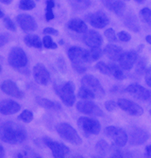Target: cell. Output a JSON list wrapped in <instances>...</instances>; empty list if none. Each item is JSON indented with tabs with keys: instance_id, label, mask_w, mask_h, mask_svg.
I'll use <instances>...</instances> for the list:
<instances>
[{
	"instance_id": "1",
	"label": "cell",
	"mask_w": 151,
	"mask_h": 158,
	"mask_svg": "<svg viewBox=\"0 0 151 158\" xmlns=\"http://www.w3.org/2000/svg\"><path fill=\"white\" fill-rule=\"evenodd\" d=\"M26 138L25 128L11 120L6 121L0 126V139L10 145H19Z\"/></svg>"
},
{
	"instance_id": "2",
	"label": "cell",
	"mask_w": 151,
	"mask_h": 158,
	"mask_svg": "<svg viewBox=\"0 0 151 158\" xmlns=\"http://www.w3.org/2000/svg\"><path fill=\"white\" fill-rule=\"evenodd\" d=\"M68 57H69L74 69L79 74L84 73L86 71L87 67L85 64L93 62L90 57L89 50L78 47H72L68 49Z\"/></svg>"
},
{
	"instance_id": "3",
	"label": "cell",
	"mask_w": 151,
	"mask_h": 158,
	"mask_svg": "<svg viewBox=\"0 0 151 158\" xmlns=\"http://www.w3.org/2000/svg\"><path fill=\"white\" fill-rule=\"evenodd\" d=\"M54 89L65 105L69 107L73 106L76 102V96L75 84L72 81H66L62 84H55Z\"/></svg>"
},
{
	"instance_id": "4",
	"label": "cell",
	"mask_w": 151,
	"mask_h": 158,
	"mask_svg": "<svg viewBox=\"0 0 151 158\" xmlns=\"http://www.w3.org/2000/svg\"><path fill=\"white\" fill-rule=\"evenodd\" d=\"M56 130L59 135L64 140L74 145H80L82 139L78 135L77 132L68 123H60L56 126Z\"/></svg>"
},
{
	"instance_id": "5",
	"label": "cell",
	"mask_w": 151,
	"mask_h": 158,
	"mask_svg": "<svg viewBox=\"0 0 151 158\" xmlns=\"http://www.w3.org/2000/svg\"><path fill=\"white\" fill-rule=\"evenodd\" d=\"M105 135L111 138L113 143L118 147L125 146L128 141L129 136L127 132L123 128L115 126H108L105 128Z\"/></svg>"
},
{
	"instance_id": "6",
	"label": "cell",
	"mask_w": 151,
	"mask_h": 158,
	"mask_svg": "<svg viewBox=\"0 0 151 158\" xmlns=\"http://www.w3.org/2000/svg\"><path fill=\"white\" fill-rule=\"evenodd\" d=\"M9 64L16 69H24L27 65V56L26 52L18 47L12 48L8 58Z\"/></svg>"
},
{
	"instance_id": "7",
	"label": "cell",
	"mask_w": 151,
	"mask_h": 158,
	"mask_svg": "<svg viewBox=\"0 0 151 158\" xmlns=\"http://www.w3.org/2000/svg\"><path fill=\"white\" fill-rule=\"evenodd\" d=\"M77 126L80 130L85 135H98L100 132V123L98 120L87 118V117H80L77 119Z\"/></svg>"
},
{
	"instance_id": "8",
	"label": "cell",
	"mask_w": 151,
	"mask_h": 158,
	"mask_svg": "<svg viewBox=\"0 0 151 158\" xmlns=\"http://www.w3.org/2000/svg\"><path fill=\"white\" fill-rule=\"evenodd\" d=\"M81 85L92 91L95 98H101L105 96V91L99 81L93 75H86L81 79Z\"/></svg>"
},
{
	"instance_id": "9",
	"label": "cell",
	"mask_w": 151,
	"mask_h": 158,
	"mask_svg": "<svg viewBox=\"0 0 151 158\" xmlns=\"http://www.w3.org/2000/svg\"><path fill=\"white\" fill-rule=\"evenodd\" d=\"M44 141H45V144L51 150L54 157L63 158V157L67 156L70 152V149L67 146H65L64 144H62V143L51 140L48 137H45Z\"/></svg>"
},
{
	"instance_id": "10",
	"label": "cell",
	"mask_w": 151,
	"mask_h": 158,
	"mask_svg": "<svg viewBox=\"0 0 151 158\" xmlns=\"http://www.w3.org/2000/svg\"><path fill=\"white\" fill-rule=\"evenodd\" d=\"M129 136V142L132 146H138L145 143L148 139V134L145 132L144 129H141L139 127H132L129 129V132L128 134Z\"/></svg>"
},
{
	"instance_id": "11",
	"label": "cell",
	"mask_w": 151,
	"mask_h": 158,
	"mask_svg": "<svg viewBox=\"0 0 151 158\" xmlns=\"http://www.w3.org/2000/svg\"><path fill=\"white\" fill-rule=\"evenodd\" d=\"M77 110L82 114H90V116L95 117H103V111L90 100H83V102H78L77 103Z\"/></svg>"
},
{
	"instance_id": "12",
	"label": "cell",
	"mask_w": 151,
	"mask_h": 158,
	"mask_svg": "<svg viewBox=\"0 0 151 158\" xmlns=\"http://www.w3.org/2000/svg\"><path fill=\"white\" fill-rule=\"evenodd\" d=\"M117 104L123 111L127 112L130 116L138 117L142 116L144 114V109L139 104L135 103L134 102H131V100L126 98H119Z\"/></svg>"
},
{
	"instance_id": "13",
	"label": "cell",
	"mask_w": 151,
	"mask_h": 158,
	"mask_svg": "<svg viewBox=\"0 0 151 158\" xmlns=\"http://www.w3.org/2000/svg\"><path fill=\"white\" fill-rule=\"evenodd\" d=\"M126 91L137 99L146 102L151 98V92L138 83H132L126 88Z\"/></svg>"
},
{
	"instance_id": "14",
	"label": "cell",
	"mask_w": 151,
	"mask_h": 158,
	"mask_svg": "<svg viewBox=\"0 0 151 158\" xmlns=\"http://www.w3.org/2000/svg\"><path fill=\"white\" fill-rule=\"evenodd\" d=\"M86 20L93 27L97 28H103L109 23V19L107 16V14L101 10L95 11L93 13H89L86 16Z\"/></svg>"
},
{
	"instance_id": "15",
	"label": "cell",
	"mask_w": 151,
	"mask_h": 158,
	"mask_svg": "<svg viewBox=\"0 0 151 158\" xmlns=\"http://www.w3.org/2000/svg\"><path fill=\"white\" fill-rule=\"evenodd\" d=\"M35 81L42 85H46L50 80V73L43 64H37L33 68Z\"/></svg>"
},
{
	"instance_id": "16",
	"label": "cell",
	"mask_w": 151,
	"mask_h": 158,
	"mask_svg": "<svg viewBox=\"0 0 151 158\" xmlns=\"http://www.w3.org/2000/svg\"><path fill=\"white\" fill-rule=\"evenodd\" d=\"M16 21L24 31H34L37 28V23L35 19L30 14H19L16 17Z\"/></svg>"
},
{
	"instance_id": "17",
	"label": "cell",
	"mask_w": 151,
	"mask_h": 158,
	"mask_svg": "<svg viewBox=\"0 0 151 158\" xmlns=\"http://www.w3.org/2000/svg\"><path fill=\"white\" fill-rule=\"evenodd\" d=\"M137 58H138V55H137L135 51L129 50V51L123 52L119 59L120 67H122V69H124V70L131 69L134 64L136 63Z\"/></svg>"
},
{
	"instance_id": "18",
	"label": "cell",
	"mask_w": 151,
	"mask_h": 158,
	"mask_svg": "<svg viewBox=\"0 0 151 158\" xmlns=\"http://www.w3.org/2000/svg\"><path fill=\"white\" fill-rule=\"evenodd\" d=\"M1 90L8 96L13 97L15 98H23L24 93L19 89L17 84L10 80L5 81L1 84Z\"/></svg>"
},
{
	"instance_id": "19",
	"label": "cell",
	"mask_w": 151,
	"mask_h": 158,
	"mask_svg": "<svg viewBox=\"0 0 151 158\" xmlns=\"http://www.w3.org/2000/svg\"><path fill=\"white\" fill-rule=\"evenodd\" d=\"M21 109V105L12 99H3L0 102V114L4 116L13 114L19 112Z\"/></svg>"
},
{
	"instance_id": "20",
	"label": "cell",
	"mask_w": 151,
	"mask_h": 158,
	"mask_svg": "<svg viewBox=\"0 0 151 158\" xmlns=\"http://www.w3.org/2000/svg\"><path fill=\"white\" fill-rule=\"evenodd\" d=\"M83 42L91 48H99L103 44V39L97 31H87L83 36Z\"/></svg>"
},
{
	"instance_id": "21",
	"label": "cell",
	"mask_w": 151,
	"mask_h": 158,
	"mask_svg": "<svg viewBox=\"0 0 151 158\" xmlns=\"http://www.w3.org/2000/svg\"><path fill=\"white\" fill-rule=\"evenodd\" d=\"M103 4L116 15L122 16L126 10V4L121 0H102Z\"/></svg>"
},
{
	"instance_id": "22",
	"label": "cell",
	"mask_w": 151,
	"mask_h": 158,
	"mask_svg": "<svg viewBox=\"0 0 151 158\" xmlns=\"http://www.w3.org/2000/svg\"><path fill=\"white\" fill-rule=\"evenodd\" d=\"M105 54L107 55V57L112 61H119L120 57L123 53V49L116 46V45H112L109 44L106 46L105 49H104Z\"/></svg>"
},
{
	"instance_id": "23",
	"label": "cell",
	"mask_w": 151,
	"mask_h": 158,
	"mask_svg": "<svg viewBox=\"0 0 151 158\" xmlns=\"http://www.w3.org/2000/svg\"><path fill=\"white\" fill-rule=\"evenodd\" d=\"M67 27L69 30H71L75 32H77V33H85L88 31L86 23L83 20L78 19V18L70 20L67 24Z\"/></svg>"
},
{
	"instance_id": "24",
	"label": "cell",
	"mask_w": 151,
	"mask_h": 158,
	"mask_svg": "<svg viewBox=\"0 0 151 158\" xmlns=\"http://www.w3.org/2000/svg\"><path fill=\"white\" fill-rule=\"evenodd\" d=\"M124 24L127 27L134 32H138L140 31V23L138 18L134 13H129L124 19Z\"/></svg>"
},
{
	"instance_id": "25",
	"label": "cell",
	"mask_w": 151,
	"mask_h": 158,
	"mask_svg": "<svg viewBox=\"0 0 151 158\" xmlns=\"http://www.w3.org/2000/svg\"><path fill=\"white\" fill-rule=\"evenodd\" d=\"M35 102L44 108L46 109H51V110H61V105L58 102H52V100H49L47 98H41V97H36L35 98Z\"/></svg>"
},
{
	"instance_id": "26",
	"label": "cell",
	"mask_w": 151,
	"mask_h": 158,
	"mask_svg": "<svg viewBox=\"0 0 151 158\" xmlns=\"http://www.w3.org/2000/svg\"><path fill=\"white\" fill-rule=\"evenodd\" d=\"M24 42L26 43V46L31 47V48H42L43 43L41 41L40 37L38 35H34V34H29L25 36L24 38Z\"/></svg>"
},
{
	"instance_id": "27",
	"label": "cell",
	"mask_w": 151,
	"mask_h": 158,
	"mask_svg": "<svg viewBox=\"0 0 151 158\" xmlns=\"http://www.w3.org/2000/svg\"><path fill=\"white\" fill-rule=\"evenodd\" d=\"M109 69H111V75H113L116 80L123 81L125 79V75L123 73V70L116 65L115 64H109Z\"/></svg>"
},
{
	"instance_id": "28",
	"label": "cell",
	"mask_w": 151,
	"mask_h": 158,
	"mask_svg": "<svg viewBox=\"0 0 151 158\" xmlns=\"http://www.w3.org/2000/svg\"><path fill=\"white\" fill-rule=\"evenodd\" d=\"M109 146L108 144V142L104 139L99 140L97 143V145H95V151H97V152H98L101 156H105L107 152H109Z\"/></svg>"
},
{
	"instance_id": "29",
	"label": "cell",
	"mask_w": 151,
	"mask_h": 158,
	"mask_svg": "<svg viewBox=\"0 0 151 158\" xmlns=\"http://www.w3.org/2000/svg\"><path fill=\"white\" fill-rule=\"evenodd\" d=\"M68 1L76 10H85L91 4V0H68Z\"/></svg>"
},
{
	"instance_id": "30",
	"label": "cell",
	"mask_w": 151,
	"mask_h": 158,
	"mask_svg": "<svg viewBox=\"0 0 151 158\" xmlns=\"http://www.w3.org/2000/svg\"><path fill=\"white\" fill-rule=\"evenodd\" d=\"M77 96H78V98L84 99V100H90V99H93L95 98L94 94L92 91H90L88 88L84 87V86H82V85L78 90Z\"/></svg>"
},
{
	"instance_id": "31",
	"label": "cell",
	"mask_w": 151,
	"mask_h": 158,
	"mask_svg": "<svg viewBox=\"0 0 151 158\" xmlns=\"http://www.w3.org/2000/svg\"><path fill=\"white\" fill-rule=\"evenodd\" d=\"M55 8L54 0H47L46 1V21H51L54 19L55 15L53 12V9Z\"/></svg>"
},
{
	"instance_id": "32",
	"label": "cell",
	"mask_w": 151,
	"mask_h": 158,
	"mask_svg": "<svg viewBox=\"0 0 151 158\" xmlns=\"http://www.w3.org/2000/svg\"><path fill=\"white\" fill-rule=\"evenodd\" d=\"M35 2L33 0H21L19 3V8L23 10H30L35 8Z\"/></svg>"
},
{
	"instance_id": "33",
	"label": "cell",
	"mask_w": 151,
	"mask_h": 158,
	"mask_svg": "<svg viewBox=\"0 0 151 158\" xmlns=\"http://www.w3.org/2000/svg\"><path fill=\"white\" fill-rule=\"evenodd\" d=\"M19 119H21L22 121L26 122V123H30L32 121L33 119V114L31 111L30 110H24L19 116Z\"/></svg>"
},
{
	"instance_id": "34",
	"label": "cell",
	"mask_w": 151,
	"mask_h": 158,
	"mask_svg": "<svg viewBox=\"0 0 151 158\" xmlns=\"http://www.w3.org/2000/svg\"><path fill=\"white\" fill-rule=\"evenodd\" d=\"M95 67L97 68L99 72L105 75H111V69H109V65L105 64L104 62H98L95 64Z\"/></svg>"
},
{
	"instance_id": "35",
	"label": "cell",
	"mask_w": 151,
	"mask_h": 158,
	"mask_svg": "<svg viewBox=\"0 0 151 158\" xmlns=\"http://www.w3.org/2000/svg\"><path fill=\"white\" fill-rule=\"evenodd\" d=\"M43 45L49 49H56L58 48L57 44L55 43L50 36H45L43 39Z\"/></svg>"
},
{
	"instance_id": "36",
	"label": "cell",
	"mask_w": 151,
	"mask_h": 158,
	"mask_svg": "<svg viewBox=\"0 0 151 158\" xmlns=\"http://www.w3.org/2000/svg\"><path fill=\"white\" fill-rule=\"evenodd\" d=\"M89 52H90V57L92 61L98 60L102 55V50L99 48H93L91 50H89Z\"/></svg>"
},
{
	"instance_id": "37",
	"label": "cell",
	"mask_w": 151,
	"mask_h": 158,
	"mask_svg": "<svg viewBox=\"0 0 151 158\" xmlns=\"http://www.w3.org/2000/svg\"><path fill=\"white\" fill-rule=\"evenodd\" d=\"M141 15L143 19L151 27V10L148 8H145L141 10Z\"/></svg>"
},
{
	"instance_id": "38",
	"label": "cell",
	"mask_w": 151,
	"mask_h": 158,
	"mask_svg": "<svg viewBox=\"0 0 151 158\" xmlns=\"http://www.w3.org/2000/svg\"><path fill=\"white\" fill-rule=\"evenodd\" d=\"M4 26L8 28L9 31H16V26L10 17H4Z\"/></svg>"
},
{
	"instance_id": "39",
	"label": "cell",
	"mask_w": 151,
	"mask_h": 158,
	"mask_svg": "<svg viewBox=\"0 0 151 158\" xmlns=\"http://www.w3.org/2000/svg\"><path fill=\"white\" fill-rule=\"evenodd\" d=\"M105 36L108 40L112 41V42H115L117 41V38H116V35H115V32L113 31V28H108V30L105 31Z\"/></svg>"
},
{
	"instance_id": "40",
	"label": "cell",
	"mask_w": 151,
	"mask_h": 158,
	"mask_svg": "<svg viewBox=\"0 0 151 158\" xmlns=\"http://www.w3.org/2000/svg\"><path fill=\"white\" fill-rule=\"evenodd\" d=\"M104 106H105L107 111L113 112V111H114L116 109L117 103L115 102H113V100H107V102H105V104H104Z\"/></svg>"
},
{
	"instance_id": "41",
	"label": "cell",
	"mask_w": 151,
	"mask_h": 158,
	"mask_svg": "<svg viewBox=\"0 0 151 158\" xmlns=\"http://www.w3.org/2000/svg\"><path fill=\"white\" fill-rule=\"evenodd\" d=\"M112 150H113L112 157H124V156H126V154L123 152V151L119 150L118 146H116L115 144H114V146L112 147Z\"/></svg>"
},
{
	"instance_id": "42",
	"label": "cell",
	"mask_w": 151,
	"mask_h": 158,
	"mask_svg": "<svg viewBox=\"0 0 151 158\" xmlns=\"http://www.w3.org/2000/svg\"><path fill=\"white\" fill-rule=\"evenodd\" d=\"M117 37L122 42H129L130 40V38H131L130 35L128 32H126V31H120V32H118Z\"/></svg>"
},
{
	"instance_id": "43",
	"label": "cell",
	"mask_w": 151,
	"mask_h": 158,
	"mask_svg": "<svg viewBox=\"0 0 151 158\" xmlns=\"http://www.w3.org/2000/svg\"><path fill=\"white\" fill-rule=\"evenodd\" d=\"M9 41H10V36L8 34L5 33L0 34V48L5 46Z\"/></svg>"
},
{
	"instance_id": "44",
	"label": "cell",
	"mask_w": 151,
	"mask_h": 158,
	"mask_svg": "<svg viewBox=\"0 0 151 158\" xmlns=\"http://www.w3.org/2000/svg\"><path fill=\"white\" fill-rule=\"evenodd\" d=\"M44 33L45 34H50V35H58L59 32L57 30H55L53 27H46L44 30Z\"/></svg>"
},
{
	"instance_id": "45",
	"label": "cell",
	"mask_w": 151,
	"mask_h": 158,
	"mask_svg": "<svg viewBox=\"0 0 151 158\" xmlns=\"http://www.w3.org/2000/svg\"><path fill=\"white\" fill-rule=\"evenodd\" d=\"M145 82L149 87H151V68L147 71V74L145 76Z\"/></svg>"
},
{
	"instance_id": "46",
	"label": "cell",
	"mask_w": 151,
	"mask_h": 158,
	"mask_svg": "<svg viewBox=\"0 0 151 158\" xmlns=\"http://www.w3.org/2000/svg\"><path fill=\"white\" fill-rule=\"evenodd\" d=\"M145 156L151 158V145L146 146V148H145Z\"/></svg>"
},
{
	"instance_id": "47",
	"label": "cell",
	"mask_w": 151,
	"mask_h": 158,
	"mask_svg": "<svg viewBox=\"0 0 151 158\" xmlns=\"http://www.w3.org/2000/svg\"><path fill=\"white\" fill-rule=\"evenodd\" d=\"M4 156H5V150L3 146L0 144V157H4Z\"/></svg>"
},
{
	"instance_id": "48",
	"label": "cell",
	"mask_w": 151,
	"mask_h": 158,
	"mask_svg": "<svg viewBox=\"0 0 151 158\" xmlns=\"http://www.w3.org/2000/svg\"><path fill=\"white\" fill-rule=\"evenodd\" d=\"M0 2L3 4H6V5H9L12 2V0H0Z\"/></svg>"
},
{
	"instance_id": "49",
	"label": "cell",
	"mask_w": 151,
	"mask_h": 158,
	"mask_svg": "<svg viewBox=\"0 0 151 158\" xmlns=\"http://www.w3.org/2000/svg\"><path fill=\"white\" fill-rule=\"evenodd\" d=\"M145 41L148 43V44L151 45V35H147V36L145 37Z\"/></svg>"
},
{
	"instance_id": "50",
	"label": "cell",
	"mask_w": 151,
	"mask_h": 158,
	"mask_svg": "<svg viewBox=\"0 0 151 158\" xmlns=\"http://www.w3.org/2000/svg\"><path fill=\"white\" fill-rule=\"evenodd\" d=\"M3 17H4V12L0 10V18H3Z\"/></svg>"
},
{
	"instance_id": "51",
	"label": "cell",
	"mask_w": 151,
	"mask_h": 158,
	"mask_svg": "<svg viewBox=\"0 0 151 158\" xmlns=\"http://www.w3.org/2000/svg\"><path fill=\"white\" fill-rule=\"evenodd\" d=\"M135 1H136L137 3H143V2L145 1V0H135Z\"/></svg>"
},
{
	"instance_id": "52",
	"label": "cell",
	"mask_w": 151,
	"mask_h": 158,
	"mask_svg": "<svg viewBox=\"0 0 151 158\" xmlns=\"http://www.w3.org/2000/svg\"><path fill=\"white\" fill-rule=\"evenodd\" d=\"M1 70H2V67H1V65H0V72H1Z\"/></svg>"
},
{
	"instance_id": "53",
	"label": "cell",
	"mask_w": 151,
	"mask_h": 158,
	"mask_svg": "<svg viewBox=\"0 0 151 158\" xmlns=\"http://www.w3.org/2000/svg\"><path fill=\"white\" fill-rule=\"evenodd\" d=\"M149 113H150V114H151V109H150V111H149Z\"/></svg>"
},
{
	"instance_id": "54",
	"label": "cell",
	"mask_w": 151,
	"mask_h": 158,
	"mask_svg": "<svg viewBox=\"0 0 151 158\" xmlns=\"http://www.w3.org/2000/svg\"><path fill=\"white\" fill-rule=\"evenodd\" d=\"M126 1H129V0H126Z\"/></svg>"
}]
</instances>
